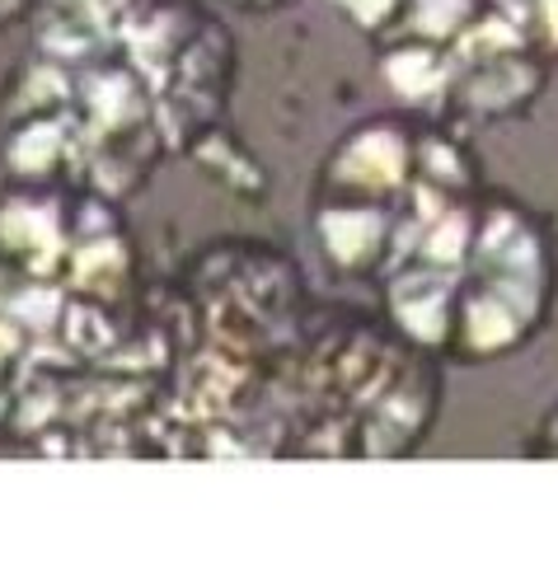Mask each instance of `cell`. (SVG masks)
I'll use <instances>...</instances> for the list:
<instances>
[{
  "label": "cell",
  "instance_id": "277c9868",
  "mask_svg": "<svg viewBox=\"0 0 558 567\" xmlns=\"http://www.w3.org/2000/svg\"><path fill=\"white\" fill-rule=\"evenodd\" d=\"M558 300V239L521 197L488 193L455 287L446 361H503L549 323Z\"/></svg>",
  "mask_w": 558,
  "mask_h": 567
},
{
  "label": "cell",
  "instance_id": "3957f363",
  "mask_svg": "<svg viewBox=\"0 0 558 567\" xmlns=\"http://www.w3.org/2000/svg\"><path fill=\"white\" fill-rule=\"evenodd\" d=\"M436 409L442 357L390 319L314 306L272 394V455H413Z\"/></svg>",
  "mask_w": 558,
  "mask_h": 567
},
{
  "label": "cell",
  "instance_id": "52a82bcc",
  "mask_svg": "<svg viewBox=\"0 0 558 567\" xmlns=\"http://www.w3.org/2000/svg\"><path fill=\"white\" fill-rule=\"evenodd\" d=\"M526 455H549V460H558V403L540 417V427H535V441L526 445Z\"/></svg>",
  "mask_w": 558,
  "mask_h": 567
},
{
  "label": "cell",
  "instance_id": "8992f818",
  "mask_svg": "<svg viewBox=\"0 0 558 567\" xmlns=\"http://www.w3.org/2000/svg\"><path fill=\"white\" fill-rule=\"evenodd\" d=\"M521 6H526L535 38H540V48L549 56H558V0H521Z\"/></svg>",
  "mask_w": 558,
  "mask_h": 567
},
{
  "label": "cell",
  "instance_id": "5b68a950",
  "mask_svg": "<svg viewBox=\"0 0 558 567\" xmlns=\"http://www.w3.org/2000/svg\"><path fill=\"white\" fill-rule=\"evenodd\" d=\"M423 113H375L352 123L324 151L310 193V235L329 272L375 281L423 155Z\"/></svg>",
  "mask_w": 558,
  "mask_h": 567
},
{
  "label": "cell",
  "instance_id": "ba28073f",
  "mask_svg": "<svg viewBox=\"0 0 558 567\" xmlns=\"http://www.w3.org/2000/svg\"><path fill=\"white\" fill-rule=\"evenodd\" d=\"M38 6H43V0H0V33H6V29H19V24H29Z\"/></svg>",
  "mask_w": 558,
  "mask_h": 567
},
{
  "label": "cell",
  "instance_id": "6da1fadb",
  "mask_svg": "<svg viewBox=\"0 0 558 567\" xmlns=\"http://www.w3.org/2000/svg\"><path fill=\"white\" fill-rule=\"evenodd\" d=\"M123 202L62 184L0 193V436L52 455L99 371L159 338Z\"/></svg>",
  "mask_w": 558,
  "mask_h": 567
},
{
  "label": "cell",
  "instance_id": "7a4b0ae2",
  "mask_svg": "<svg viewBox=\"0 0 558 567\" xmlns=\"http://www.w3.org/2000/svg\"><path fill=\"white\" fill-rule=\"evenodd\" d=\"M169 155L165 113L123 33L71 52L33 48L0 85V165L19 184L127 202Z\"/></svg>",
  "mask_w": 558,
  "mask_h": 567
}]
</instances>
